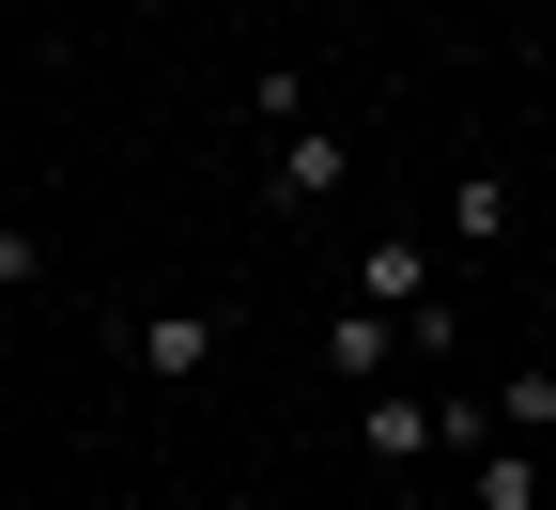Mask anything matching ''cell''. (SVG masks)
I'll use <instances>...</instances> for the list:
<instances>
[{"label":"cell","instance_id":"277c9868","mask_svg":"<svg viewBox=\"0 0 556 510\" xmlns=\"http://www.w3.org/2000/svg\"><path fill=\"white\" fill-rule=\"evenodd\" d=\"M124 356H139V372H170V387H186V372H217V310H139Z\"/></svg>","mask_w":556,"mask_h":510},{"label":"cell","instance_id":"ba28073f","mask_svg":"<svg viewBox=\"0 0 556 510\" xmlns=\"http://www.w3.org/2000/svg\"><path fill=\"white\" fill-rule=\"evenodd\" d=\"M0 295H47V233H16V216H0Z\"/></svg>","mask_w":556,"mask_h":510},{"label":"cell","instance_id":"8992f818","mask_svg":"<svg viewBox=\"0 0 556 510\" xmlns=\"http://www.w3.org/2000/svg\"><path fill=\"white\" fill-rule=\"evenodd\" d=\"M495 233H510V171H464L448 186V248H495Z\"/></svg>","mask_w":556,"mask_h":510},{"label":"cell","instance_id":"9c48e42d","mask_svg":"<svg viewBox=\"0 0 556 510\" xmlns=\"http://www.w3.org/2000/svg\"><path fill=\"white\" fill-rule=\"evenodd\" d=\"M0 32H16V0H0Z\"/></svg>","mask_w":556,"mask_h":510},{"label":"cell","instance_id":"7a4b0ae2","mask_svg":"<svg viewBox=\"0 0 556 510\" xmlns=\"http://www.w3.org/2000/svg\"><path fill=\"white\" fill-rule=\"evenodd\" d=\"M340 171H356V139H340V124H278V171H263V186L309 216V201H340Z\"/></svg>","mask_w":556,"mask_h":510},{"label":"cell","instance_id":"52a82bcc","mask_svg":"<svg viewBox=\"0 0 556 510\" xmlns=\"http://www.w3.org/2000/svg\"><path fill=\"white\" fill-rule=\"evenodd\" d=\"M495 433H556V372H495Z\"/></svg>","mask_w":556,"mask_h":510},{"label":"cell","instance_id":"5b68a950","mask_svg":"<svg viewBox=\"0 0 556 510\" xmlns=\"http://www.w3.org/2000/svg\"><path fill=\"white\" fill-rule=\"evenodd\" d=\"M479 510H556V480H541V433H495V449H479Z\"/></svg>","mask_w":556,"mask_h":510},{"label":"cell","instance_id":"3957f363","mask_svg":"<svg viewBox=\"0 0 556 510\" xmlns=\"http://www.w3.org/2000/svg\"><path fill=\"white\" fill-rule=\"evenodd\" d=\"M402 356H417V340H402V310H371V295H356V310L325 325V372H340V387H387Z\"/></svg>","mask_w":556,"mask_h":510},{"label":"cell","instance_id":"6da1fadb","mask_svg":"<svg viewBox=\"0 0 556 510\" xmlns=\"http://www.w3.org/2000/svg\"><path fill=\"white\" fill-rule=\"evenodd\" d=\"M356 449H371V464H433V449H448V387H371V402H356Z\"/></svg>","mask_w":556,"mask_h":510}]
</instances>
